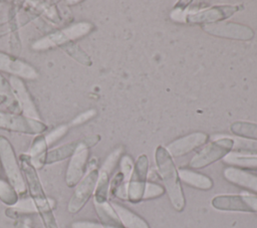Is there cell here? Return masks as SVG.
<instances>
[{
	"label": "cell",
	"mask_w": 257,
	"mask_h": 228,
	"mask_svg": "<svg viewBox=\"0 0 257 228\" xmlns=\"http://www.w3.org/2000/svg\"><path fill=\"white\" fill-rule=\"evenodd\" d=\"M233 151L239 153H248V154H257V142L246 141L241 139H234Z\"/></svg>",
	"instance_id": "cell-28"
},
{
	"label": "cell",
	"mask_w": 257,
	"mask_h": 228,
	"mask_svg": "<svg viewBox=\"0 0 257 228\" xmlns=\"http://www.w3.org/2000/svg\"><path fill=\"white\" fill-rule=\"evenodd\" d=\"M133 169H134V163L132 159L128 156H123L120 160V172L122 173L126 183H128Z\"/></svg>",
	"instance_id": "cell-31"
},
{
	"label": "cell",
	"mask_w": 257,
	"mask_h": 228,
	"mask_svg": "<svg viewBox=\"0 0 257 228\" xmlns=\"http://www.w3.org/2000/svg\"><path fill=\"white\" fill-rule=\"evenodd\" d=\"M0 128L27 135H40L47 129L41 121L4 111H0Z\"/></svg>",
	"instance_id": "cell-7"
},
{
	"label": "cell",
	"mask_w": 257,
	"mask_h": 228,
	"mask_svg": "<svg viewBox=\"0 0 257 228\" xmlns=\"http://www.w3.org/2000/svg\"><path fill=\"white\" fill-rule=\"evenodd\" d=\"M178 174H179V178L183 182L195 188H198L201 190H209L213 187L212 180L208 176L203 175L201 173H197L189 169H181L178 172Z\"/></svg>",
	"instance_id": "cell-19"
},
{
	"label": "cell",
	"mask_w": 257,
	"mask_h": 228,
	"mask_svg": "<svg viewBox=\"0 0 257 228\" xmlns=\"http://www.w3.org/2000/svg\"><path fill=\"white\" fill-rule=\"evenodd\" d=\"M0 200L8 206H13L18 201V194L15 189L3 179H0Z\"/></svg>",
	"instance_id": "cell-26"
},
{
	"label": "cell",
	"mask_w": 257,
	"mask_h": 228,
	"mask_svg": "<svg viewBox=\"0 0 257 228\" xmlns=\"http://www.w3.org/2000/svg\"><path fill=\"white\" fill-rule=\"evenodd\" d=\"M8 98L6 97V96H4V95H0V104L1 103H3L4 101H6Z\"/></svg>",
	"instance_id": "cell-36"
},
{
	"label": "cell",
	"mask_w": 257,
	"mask_h": 228,
	"mask_svg": "<svg viewBox=\"0 0 257 228\" xmlns=\"http://www.w3.org/2000/svg\"><path fill=\"white\" fill-rule=\"evenodd\" d=\"M224 177L227 181L237 186L252 190L257 193V176L244 170L229 167L224 170Z\"/></svg>",
	"instance_id": "cell-17"
},
{
	"label": "cell",
	"mask_w": 257,
	"mask_h": 228,
	"mask_svg": "<svg viewBox=\"0 0 257 228\" xmlns=\"http://www.w3.org/2000/svg\"><path fill=\"white\" fill-rule=\"evenodd\" d=\"M78 143H79V141L70 142V143L61 145L57 148H54V149H51V150L47 151L45 164L51 165V164L60 162L62 160H65V159L71 157L73 155V153L75 152Z\"/></svg>",
	"instance_id": "cell-22"
},
{
	"label": "cell",
	"mask_w": 257,
	"mask_h": 228,
	"mask_svg": "<svg viewBox=\"0 0 257 228\" xmlns=\"http://www.w3.org/2000/svg\"><path fill=\"white\" fill-rule=\"evenodd\" d=\"M242 9L241 5H217L207 7L201 11L187 16L186 21L197 24H212L218 23L231 17L233 14Z\"/></svg>",
	"instance_id": "cell-11"
},
{
	"label": "cell",
	"mask_w": 257,
	"mask_h": 228,
	"mask_svg": "<svg viewBox=\"0 0 257 228\" xmlns=\"http://www.w3.org/2000/svg\"><path fill=\"white\" fill-rule=\"evenodd\" d=\"M0 163L8 178V182L15 189L18 196L24 195L27 191L25 180L17 162L14 149L5 137H0Z\"/></svg>",
	"instance_id": "cell-4"
},
{
	"label": "cell",
	"mask_w": 257,
	"mask_h": 228,
	"mask_svg": "<svg viewBox=\"0 0 257 228\" xmlns=\"http://www.w3.org/2000/svg\"><path fill=\"white\" fill-rule=\"evenodd\" d=\"M99 140H100V137H99L98 135H94V136L85 138V139H83L82 141H83V143H84L88 148H90V147H93L95 144H97Z\"/></svg>",
	"instance_id": "cell-35"
},
{
	"label": "cell",
	"mask_w": 257,
	"mask_h": 228,
	"mask_svg": "<svg viewBox=\"0 0 257 228\" xmlns=\"http://www.w3.org/2000/svg\"><path fill=\"white\" fill-rule=\"evenodd\" d=\"M0 95H4L7 98L12 95L10 83L2 74H0Z\"/></svg>",
	"instance_id": "cell-33"
},
{
	"label": "cell",
	"mask_w": 257,
	"mask_h": 228,
	"mask_svg": "<svg viewBox=\"0 0 257 228\" xmlns=\"http://www.w3.org/2000/svg\"><path fill=\"white\" fill-rule=\"evenodd\" d=\"M211 204L215 209L221 211L257 214V196L255 195H219L212 199Z\"/></svg>",
	"instance_id": "cell-9"
},
{
	"label": "cell",
	"mask_w": 257,
	"mask_h": 228,
	"mask_svg": "<svg viewBox=\"0 0 257 228\" xmlns=\"http://www.w3.org/2000/svg\"><path fill=\"white\" fill-rule=\"evenodd\" d=\"M63 51H65L70 57H72L74 60L77 62L85 65V66H90L92 61L90 57L75 43L69 42L67 44H64L60 47Z\"/></svg>",
	"instance_id": "cell-25"
},
{
	"label": "cell",
	"mask_w": 257,
	"mask_h": 228,
	"mask_svg": "<svg viewBox=\"0 0 257 228\" xmlns=\"http://www.w3.org/2000/svg\"><path fill=\"white\" fill-rule=\"evenodd\" d=\"M88 149L89 148L81 140L79 141L75 152L70 157L65 176L66 185L70 188L75 187L84 176V171L89 155Z\"/></svg>",
	"instance_id": "cell-13"
},
{
	"label": "cell",
	"mask_w": 257,
	"mask_h": 228,
	"mask_svg": "<svg viewBox=\"0 0 257 228\" xmlns=\"http://www.w3.org/2000/svg\"><path fill=\"white\" fill-rule=\"evenodd\" d=\"M68 131V126L66 125H61L59 127H57L56 129H54L53 131H51L46 137H45V141L47 146H51L53 143H55L56 141H58L59 139H61L63 136H65V134Z\"/></svg>",
	"instance_id": "cell-29"
},
{
	"label": "cell",
	"mask_w": 257,
	"mask_h": 228,
	"mask_svg": "<svg viewBox=\"0 0 257 228\" xmlns=\"http://www.w3.org/2000/svg\"><path fill=\"white\" fill-rule=\"evenodd\" d=\"M20 168L25 180V184L30 193L36 211L39 213L45 228H58L56 219L52 212V205L46 197L36 169L31 163L28 154L20 155Z\"/></svg>",
	"instance_id": "cell-1"
},
{
	"label": "cell",
	"mask_w": 257,
	"mask_h": 228,
	"mask_svg": "<svg viewBox=\"0 0 257 228\" xmlns=\"http://www.w3.org/2000/svg\"><path fill=\"white\" fill-rule=\"evenodd\" d=\"M71 228H103V226L91 221H76L71 224Z\"/></svg>",
	"instance_id": "cell-34"
},
{
	"label": "cell",
	"mask_w": 257,
	"mask_h": 228,
	"mask_svg": "<svg viewBox=\"0 0 257 228\" xmlns=\"http://www.w3.org/2000/svg\"><path fill=\"white\" fill-rule=\"evenodd\" d=\"M0 70L26 79H35L39 75L38 71L31 64L4 52H0Z\"/></svg>",
	"instance_id": "cell-15"
},
{
	"label": "cell",
	"mask_w": 257,
	"mask_h": 228,
	"mask_svg": "<svg viewBox=\"0 0 257 228\" xmlns=\"http://www.w3.org/2000/svg\"><path fill=\"white\" fill-rule=\"evenodd\" d=\"M164 192H165V190H164L163 187H161L158 184L149 182L146 185L143 199H153V198H156V197H159V196L163 195Z\"/></svg>",
	"instance_id": "cell-30"
},
{
	"label": "cell",
	"mask_w": 257,
	"mask_h": 228,
	"mask_svg": "<svg viewBox=\"0 0 257 228\" xmlns=\"http://www.w3.org/2000/svg\"><path fill=\"white\" fill-rule=\"evenodd\" d=\"M202 28L211 35L235 40H250L254 36V31L250 27L234 22L206 24L203 25Z\"/></svg>",
	"instance_id": "cell-12"
},
{
	"label": "cell",
	"mask_w": 257,
	"mask_h": 228,
	"mask_svg": "<svg viewBox=\"0 0 257 228\" xmlns=\"http://www.w3.org/2000/svg\"><path fill=\"white\" fill-rule=\"evenodd\" d=\"M122 154V148H117L113 150L105 159L100 169L98 170L97 182L94 190V202L103 203L107 201L109 193L110 175L116 167L117 162Z\"/></svg>",
	"instance_id": "cell-8"
},
{
	"label": "cell",
	"mask_w": 257,
	"mask_h": 228,
	"mask_svg": "<svg viewBox=\"0 0 257 228\" xmlns=\"http://www.w3.org/2000/svg\"><path fill=\"white\" fill-rule=\"evenodd\" d=\"M223 162L241 170H257V156H244L235 153H229L223 158Z\"/></svg>",
	"instance_id": "cell-23"
},
{
	"label": "cell",
	"mask_w": 257,
	"mask_h": 228,
	"mask_svg": "<svg viewBox=\"0 0 257 228\" xmlns=\"http://www.w3.org/2000/svg\"><path fill=\"white\" fill-rule=\"evenodd\" d=\"M98 177V170L96 167H89L87 173L75 186V190L68 202L67 209L71 214L80 211L87 203L91 195L94 193Z\"/></svg>",
	"instance_id": "cell-6"
},
{
	"label": "cell",
	"mask_w": 257,
	"mask_h": 228,
	"mask_svg": "<svg viewBox=\"0 0 257 228\" xmlns=\"http://www.w3.org/2000/svg\"><path fill=\"white\" fill-rule=\"evenodd\" d=\"M230 132L238 137L257 141V124L250 122H235L230 126Z\"/></svg>",
	"instance_id": "cell-24"
},
{
	"label": "cell",
	"mask_w": 257,
	"mask_h": 228,
	"mask_svg": "<svg viewBox=\"0 0 257 228\" xmlns=\"http://www.w3.org/2000/svg\"><path fill=\"white\" fill-rule=\"evenodd\" d=\"M93 24L87 21L77 22L36 40L31 47L34 50H46L55 46L61 47L64 44L73 42L74 40L87 35L93 30Z\"/></svg>",
	"instance_id": "cell-3"
},
{
	"label": "cell",
	"mask_w": 257,
	"mask_h": 228,
	"mask_svg": "<svg viewBox=\"0 0 257 228\" xmlns=\"http://www.w3.org/2000/svg\"><path fill=\"white\" fill-rule=\"evenodd\" d=\"M111 206L117 214L124 228H150L149 224L142 217H140L126 207L118 203H111Z\"/></svg>",
	"instance_id": "cell-18"
},
{
	"label": "cell",
	"mask_w": 257,
	"mask_h": 228,
	"mask_svg": "<svg viewBox=\"0 0 257 228\" xmlns=\"http://www.w3.org/2000/svg\"><path fill=\"white\" fill-rule=\"evenodd\" d=\"M234 139L224 137L207 145L199 153H197L189 163L193 169L205 168L227 156L233 151Z\"/></svg>",
	"instance_id": "cell-5"
},
{
	"label": "cell",
	"mask_w": 257,
	"mask_h": 228,
	"mask_svg": "<svg viewBox=\"0 0 257 228\" xmlns=\"http://www.w3.org/2000/svg\"><path fill=\"white\" fill-rule=\"evenodd\" d=\"M9 83L12 95H14L16 102L22 109L24 117L40 121V116L37 110V107L22 78L11 75L9 78Z\"/></svg>",
	"instance_id": "cell-14"
},
{
	"label": "cell",
	"mask_w": 257,
	"mask_h": 228,
	"mask_svg": "<svg viewBox=\"0 0 257 228\" xmlns=\"http://www.w3.org/2000/svg\"><path fill=\"white\" fill-rule=\"evenodd\" d=\"M149 173V160L146 155H141L134 165L127 183V200L138 203L143 200Z\"/></svg>",
	"instance_id": "cell-10"
},
{
	"label": "cell",
	"mask_w": 257,
	"mask_h": 228,
	"mask_svg": "<svg viewBox=\"0 0 257 228\" xmlns=\"http://www.w3.org/2000/svg\"><path fill=\"white\" fill-rule=\"evenodd\" d=\"M155 160L158 172L165 184L166 191L173 207L177 211L185 208V197L180 184V178L174 161L166 148L159 146L156 149Z\"/></svg>",
	"instance_id": "cell-2"
},
{
	"label": "cell",
	"mask_w": 257,
	"mask_h": 228,
	"mask_svg": "<svg viewBox=\"0 0 257 228\" xmlns=\"http://www.w3.org/2000/svg\"><path fill=\"white\" fill-rule=\"evenodd\" d=\"M36 208L34 206V203L31 198H26V199H21L18 200L17 203L11 208L7 209L6 214L7 216H12V214H20V213H35Z\"/></svg>",
	"instance_id": "cell-27"
},
{
	"label": "cell",
	"mask_w": 257,
	"mask_h": 228,
	"mask_svg": "<svg viewBox=\"0 0 257 228\" xmlns=\"http://www.w3.org/2000/svg\"><path fill=\"white\" fill-rule=\"evenodd\" d=\"M94 208L97 213V216L101 222V225L105 227H121L122 224L112 208L111 204L107 201L103 203L94 202Z\"/></svg>",
	"instance_id": "cell-21"
},
{
	"label": "cell",
	"mask_w": 257,
	"mask_h": 228,
	"mask_svg": "<svg viewBox=\"0 0 257 228\" xmlns=\"http://www.w3.org/2000/svg\"><path fill=\"white\" fill-rule=\"evenodd\" d=\"M208 141V135L202 132L192 133L175 140L166 148L171 157H182L203 146Z\"/></svg>",
	"instance_id": "cell-16"
},
{
	"label": "cell",
	"mask_w": 257,
	"mask_h": 228,
	"mask_svg": "<svg viewBox=\"0 0 257 228\" xmlns=\"http://www.w3.org/2000/svg\"><path fill=\"white\" fill-rule=\"evenodd\" d=\"M47 144L45 141V137L42 135H38L30 148L29 151V158L31 160L32 165L34 168L41 169L45 165V160H46V154H47Z\"/></svg>",
	"instance_id": "cell-20"
},
{
	"label": "cell",
	"mask_w": 257,
	"mask_h": 228,
	"mask_svg": "<svg viewBox=\"0 0 257 228\" xmlns=\"http://www.w3.org/2000/svg\"><path fill=\"white\" fill-rule=\"evenodd\" d=\"M95 115H96V110H95V109H93V108L88 109V110H86V111H84V112L78 115L77 117H75V118L71 121L70 125H71L72 127H76V126L82 125V124L86 123L87 121L91 120Z\"/></svg>",
	"instance_id": "cell-32"
}]
</instances>
